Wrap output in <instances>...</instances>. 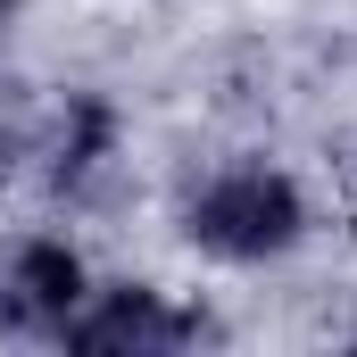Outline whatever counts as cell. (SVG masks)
<instances>
[{"label":"cell","instance_id":"cell-1","mask_svg":"<svg viewBox=\"0 0 357 357\" xmlns=\"http://www.w3.org/2000/svg\"><path fill=\"white\" fill-rule=\"evenodd\" d=\"M299 225H307V208H299L291 175H274V167H233V175H216L191 199V216H183V233H191L199 250H216V258H274V250L299 241Z\"/></svg>","mask_w":357,"mask_h":357},{"label":"cell","instance_id":"cell-2","mask_svg":"<svg viewBox=\"0 0 357 357\" xmlns=\"http://www.w3.org/2000/svg\"><path fill=\"white\" fill-rule=\"evenodd\" d=\"M84 307V266L67 241H8L0 250V324L8 333H67Z\"/></svg>","mask_w":357,"mask_h":357},{"label":"cell","instance_id":"cell-3","mask_svg":"<svg viewBox=\"0 0 357 357\" xmlns=\"http://www.w3.org/2000/svg\"><path fill=\"white\" fill-rule=\"evenodd\" d=\"M199 341V316L167 307L158 291H108L100 307L67 316V349L84 357H150V349H183Z\"/></svg>","mask_w":357,"mask_h":357}]
</instances>
